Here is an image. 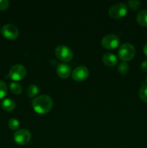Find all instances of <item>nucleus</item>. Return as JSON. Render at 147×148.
<instances>
[{
	"instance_id": "nucleus-1",
	"label": "nucleus",
	"mask_w": 147,
	"mask_h": 148,
	"mask_svg": "<svg viewBox=\"0 0 147 148\" xmlns=\"http://www.w3.org/2000/svg\"><path fill=\"white\" fill-rule=\"evenodd\" d=\"M32 106L37 114H48L52 109L53 100L49 95H40L32 101Z\"/></svg>"
},
{
	"instance_id": "nucleus-2",
	"label": "nucleus",
	"mask_w": 147,
	"mask_h": 148,
	"mask_svg": "<svg viewBox=\"0 0 147 148\" xmlns=\"http://www.w3.org/2000/svg\"><path fill=\"white\" fill-rule=\"evenodd\" d=\"M135 54V47L131 43H125L121 45L118 50V56L123 62H128L133 59Z\"/></svg>"
},
{
	"instance_id": "nucleus-3",
	"label": "nucleus",
	"mask_w": 147,
	"mask_h": 148,
	"mask_svg": "<svg viewBox=\"0 0 147 148\" xmlns=\"http://www.w3.org/2000/svg\"><path fill=\"white\" fill-rule=\"evenodd\" d=\"M128 12V7L124 3H116L110 7L108 14L111 18L120 19L125 17Z\"/></svg>"
},
{
	"instance_id": "nucleus-4",
	"label": "nucleus",
	"mask_w": 147,
	"mask_h": 148,
	"mask_svg": "<svg viewBox=\"0 0 147 148\" xmlns=\"http://www.w3.org/2000/svg\"><path fill=\"white\" fill-rule=\"evenodd\" d=\"M55 53L59 59L63 62H69L73 59L74 52L69 46L59 45L55 49Z\"/></svg>"
},
{
	"instance_id": "nucleus-5",
	"label": "nucleus",
	"mask_w": 147,
	"mask_h": 148,
	"mask_svg": "<svg viewBox=\"0 0 147 148\" xmlns=\"http://www.w3.org/2000/svg\"><path fill=\"white\" fill-rule=\"evenodd\" d=\"M27 70L25 67L22 64L14 65L10 69L9 72V77L14 81H20L25 77Z\"/></svg>"
},
{
	"instance_id": "nucleus-6",
	"label": "nucleus",
	"mask_w": 147,
	"mask_h": 148,
	"mask_svg": "<svg viewBox=\"0 0 147 148\" xmlns=\"http://www.w3.org/2000/svg\"><path fill=\"white\" fill-rule=\"evenodd\" d=\"M31 133L29 130L22 129L14 133V140L19 145H25L31 140Z\"/></svg>"
},
{
	"instance_id": "nucleus-7",
	"label": "nucleus",
	"mask_w": 147,
	"mask_h": 148,
	"mask_svg": "<svg viewBox=\"0 0 147 148\" xmlns=\"http://www.w3.org/2000/svg\"><path fill=\"white\" fill-rule=\"evenodd\" d=\"M120 44V38L115 34H108L104 36L101 40V45L106 49H116Z\"/></svg>"
},
{
	"instance_id": "nucleus-8",
	"label": "nucleus",
	"mask_w": 147,
	"mask_h": 148,
	"mask_svg": "<svg viewBox=\"0 0 147 148\" xmlns=\"http://www.w3.org/2000/svg\"><path fill=\"white\" fill-rule=\"evenodd\" d=\"M1 33L7 39L14 40L19 36V30L12 24H6L1 28Z\"/></svg>"
},
{
	"instance_id": "nucleus-9",
	"label": "nucleus",
	"mask_w": 147,
	"mask_h": 148,
	"mask_svg": "<svg viewBox=\"0 0 147 148\" xmlns=\"http://www.w3.org/2000/svg\"><path fill=\"white\" fill-rule=\"evenodd\" d=\"M89 76V69L85 66H79L75 68L72 72V78L76 82H83Z\"/></svg>"
},
{
	"instance_id": "nucleus-10",
	"label": "nucleus",
	"mask_w": 147,
	"mask_h": 148,
	"mask_svg": "<svg viewBox=\"0 0 147 148\" xmlns=\"http://www.w3.org/2000/svg\"><path fill=\"white\" fill-rule=\"evenodd\" d=\"M71 69L70 66L67 64L65 63H60L58 64L56 67V72L57 75L62 79H66L69 77L71 75Z\"/></svg>"
},
{
	"instance_id": "nucleus-11",
	"label": "nucleus",
	"mask_w": 147,
	"mask_h": 148,
	"mask_svg": "<svg viewBox=\"0 0 147 148\" xmlns=\"http://www.w3.org/2000/svg\"><path fill=\"white\" fill-rule=\"evenodd\" d=\"M102 62L108 66H115L118 63V59L112 53H107L102 57Z\"/></svg>"
},
{
	"instance_id": "nucleus-12",
	"label": "nucleus",
	"mask_w": 147,
	"mask_h": 148,
	"mask_svg": "<svg viewBox=\"0 0 147 148\" xmlns=\"http://www.w3.org/2000/svg\"><path fill=\"white\" fill-rule=\"evenodd\" d=\"M1 107H2L3 109L5 110V111H13V110H14L16 107L15 102H14L12 99H11V98H5V99L3 100L2 102H1Z\"/></svg>"
},
{
	"instance_id": "nucleus-13",
	"label": "nucleus",
	"mask_w": 147,
	"mask_h": 148,
	"mask_svg": "<svg viewBox=\"0 0 147 148\" xmlns=\"http://www.w3.org/2000/svg\"><path fill=\"white\" fill-rule=\"evenodd\" d=\"M136 20L140 25L147 27V10H144L139 12L137 14Z\"/></svg>"
},
{
	"instance_id": "nucleus-14",
	"label": "nucleus",
	"mask_w": 147,
	"mask_h": 148,
	"mask_svg": "<svg viewBox=\"0 0 147 148\" xmlns=\"http://www.w3.org/2000/svg\"><path fill=\"white\" fill-rule=\"evenodd\" d=\"M40 89L36 85H29L27 89V95L29 98H32L35 97L38 94Z\"/></svg>"
},
{
	"instance_id": "nucleus-15",
	"label": "nucleus",
	"mask_w": 147,
	"mask_h": 148,
	"mask_svg": "<svg viewBox=\"0 0 147 148\" xmlns=\"http://www.w3.org/2000/svg\"><path fill=\"white\" fill-rule=\"evenodd\" d=\"M10 90L12 91V92L14 94H16V95H19L22 92V86L19 83H17L15 82H12L10 83Z\"/></svg>"
},
{
	"instance_id": "nucleus-16",
	"label": "nucleus",
	"mask_w": 147,
	"mask_h": 148,
	"mask_svg": "<svg viewBox=\"0 0 147 148\" xmlns=\"http://www.w3.org/2000/svg\"><path fill=\"white\" fill-rule=\"evenodd\" d=\"M140 98L144 102L147 103V85L143 84L138 92Z\"/></svg>"
},
{
	"instance_id": "nucleus-17",
	"label": "nucleus",
	"mask_w": 147,
	"mask_h": 148,
	"mask_svg": "<svg viewBox=\"0 0 147 148\" xmlns=\"http://www.w3.org/2000/svg\"><path fill=\"white\" fill-rule=\"evenodd\" d=\"M129 65L125 62H122L121 63L119 64L118 65V72L121 75H125L129 71Z\"/></svg>"
},
{
	"instance_id": "nucleus-18",
	"label": "nucleus",
	"mask_w": 147,
	"mask_h": 148,
	"mask_svg": "<svg viewBox=\"0 0 147 148\" xmlns=\"http://www.w3.org/2000/svg\"><path fill=\"white\" fill-rule=\"evenodd\" d=\"M8 127L12 130H16L20 127V121L17 119H10L8 121Z\"/></svg>"
},
{
	"instance_id": "nucleus-19",
	"label": "nucleus",
	"mask_w": 147,
	"mask_h": 148,
	"mask_svg": "<svg viewBox=\"0 0 147 148\" xmlns=\"http://www.w3.org/2000/svg\"><path fill=\"white\" fill-rule=\"evenodd\" d=\"M7 92V84L2 80H0V99L3 98Z\"/></svg>"
},
{
	"instance_id": "nucleus-20",
	"label": "nucleus",
	"mask_w": 147,
	"mask_h": 148,
	"mask_svg": "<svg viewBox=\"0 0 147 148\" xmlns=\"http://www.w3.org/2000/svg\"><path fill=\"white\" fill-rule=\"evenodd\" d=\"M128 6L131 9L133 10H137L141 7V2L137 0H131L128 1Z\"/></svg>"
},
{
	"instance_id": "nucleus-21",
	"label": "nucleus",
	"mask_w": 147,
	"mask_h": 148,
	"mask_svg": "<svg viewBox=\"0 0 147 148\" xmlns=\"http://www.w3.org/2000/svg\"><path fill=\"white\" fill-rule=\"evenodd\" d=\"M10 5L8 0H0V10H7Z\"/></svg>"
},
{
	"instance_id": "nucleus-22",
	"label": "nucleus",
	"mask_w": 147,
	"mask_h": 148,
	"mask_svg": "<svg viewBox=\"0 0 147 148\" xmlns=\"http://www.w3.org/2000/svg\"><path fill=\"white\" fill-rule=\"evenodd\" d=\"M141 68L144 72H147V60L144 61L141 64Z\"/></svg>"
},
{
	"instance_id": "nucleus-23",
	"label": "nucleus",
	"mask_w": 147,
	"mask_h": 148,
	"mask_svg": "<svg viewBox=\"0 0 147 148\" xmlns=\"http://www.w3.org/2000/svg\"><path fill=\"white\" fill-rule=\"evenodd\" d=\"M143 51H144V53L147 56V43H146L144 46V49H143Z\"/></svg>"
},
{
	"instance_id": "nucleus-24",
	"label": "nucleus",
	"mask_w": 147,
	"mask_h": 148,
	"mask_svg": "<svg viewBox=\"0 0 147 148\" xmlns=\"http://www.w3.org/2000/svg\"><path fill=\"white\" fill-rule=\"evenodd\" d=\"M145 82H146V83H147V77H146V79H145Z\"/></svg>"
}]
</instances>
